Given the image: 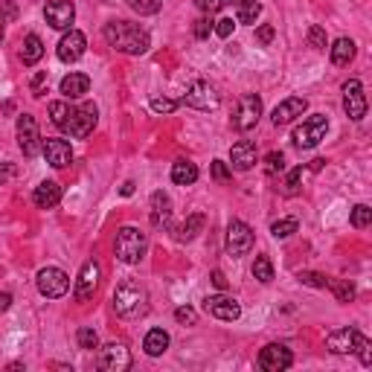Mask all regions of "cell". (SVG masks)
<instances>
[{
    "label": "cell",
    "mask_w": 372,
    "mask_h": 372,
    "mask_svg": "<svg viewBox=\"0 0 372 372\" xmlns=\"http://www.w3.org/2000/svg\"><path fill=\"white\" fill-rule=\"evenodd\" d=\"M105 41H108V47H114L117 53L143 56V53H148V47H152V35H148L140 23L111 21L105 27Z\"/></svg>",
    "instance_id": "obj_1"
},
{
    "label": "cell",
    "mask_w": 372,
    "mask_h": 372,
    "mask_svg": "<svg viewBox=\"0 0 372 372\" xmlns=\"http://www.w3.org/2000/svg\"><path fill=\"white\" fill-rule=\"evenodd\" d=\"M114 312L126 320H137L148 312V294L137 279H126L114 291Z\"/></svg>",
    "instance_id": "obj_2"
},
{
    "label": "cell",
    "mask_w": 372,
    "mask_h": 372,
    "mask_svg": "<svg viewBox=\"0 0 372 372\" xmlns=\"http://www.w3.org/2000/svg\"><path fill=\"white\" fill-rule=\"evenodd\" d=\"M146 251H148V239H146L143 230H137V227H122V230L117 233L114 253H117L119 262L137 265V262H143Z\"/></svg>",
    "instance_id": "obj_3"
},
{
    "label": "cell",
    "mask_w": 372,
    "mask_h": 372,
    "mask_svg": "<svg viewBox=\"0 0 372 372\" xmlns=\"http://www.w3.org/2000/svg\"><path fill=\"white\" fill-rule=\"evenodd\" d=\"M96 119H99L96 105L93 102H84L79 108H70V114L65 119V126H61V131L70 134V137H76V140H84L96 128Z\"/></svg>",
    "instance_id": "obj_4"
},
{
    "label": "cell",
    "mask_w": 372,
    "mask_h": 372,
    "mask_svg": "<svg viewBox=\"0 0 372 372\" xmlns=\"http://www.w3.org/2000/svg\"><path fill=\"white\" fill-rule=\"evenodd\" d=\"M326 131H329V119L326 114H312L303 126H297L294 128V146L297 148H314L326 140Z\"/></svg>",
    "instance_id": "obj_5"
},
{
    "label": "cell",
    "mask_w": 372,
    "mask_h": 372,
    "mask_svg": "<svg viewBox=\"0 0 372 372\" xmlns=\"http://www.w3.org/2000/svg\"><path fill=\"white\" fill-rule=\"evenodd\" d=\"M259 117H262V96L244 93L239 102H235V111H233V128H235V131H251V128H256Z\"/></svg>",
    "instance_id": "obj_6"
},
{
    "label": "cell",
    "mask_w": 372,
    "mask_h": 372,
    "mask_svg": "<svg viewBox=\"0 0 372 372\" xmlns=\"http://www.w3.org/2000/svg\"><path fill=\"white\" fill-rule=\"evenodd\" d=\"M35 285H38L41 297H47V300H58V297L67 294L70 277L61 268H41L38 277H35Z\"/></svg>",
    "instance_id": "obj_7"
},
{
    "label": "cell",
    "mask_w": 372,
    "mask_h": 372,
    "mask_svg": "<svg viewBox=\"0 0 372 372\" xmlns=\"http://www.w3.org/2000/svg\"><path fill=\"white\" fill-rule=\"evenodd\" d=\"M183 102L189 105V108H195V111H216L218 102H221V96H218V91L209 82L198 79V82L189 84V91H186Z\"/></svg>",
    "instance_id": "obj_8"
},
{
    "label": "cell",
    "mask_w": 372,
    "mask_h": 372,
    "mask_svg": "<svg viewBox=\"0 0 372 372\" xmlns=\"http://www.w3.org/2000/svg\"><path fill=\"white\" fill-rule=\"evenodd\" d=\"M18 146L23 157H35L41 152V134H38V122H35L32 114H21L18 117Z\"/></svg>",
    "instance_id": "obj_9"
},
{
    "label": "cell",
    "mask_w": 372,
    "mask_h": 372,
    "mask_svg": "<svg viewBox=\"0 0 372 372\" xmlns=\"http://www.w3.org/2000/svg\"><path fill=\"white\" fill-rule=\"evenodd\" d=\"M251 247H253V230L247 227L244 221L233 218L227 224V253L239 259V256L251 253Z\"/></svg>",
    "instance_id": "obj_10"
},
{
    "label": "cell",
    "mask_w": 372,
    "mask_h": 372,
    "mask_svg": "<svg viewBox=\"0 0 372 372\" xmlns=\"http://www.w3.org/2000/svg\"><path fill=\"white\" fill-rule=\"evenodd\" d=\"M99 277H102V270H99V262H96V259H88V262L82 265V270H79L76 288H73V297H76V303H88L91 297L96 294Z\"/></svg>",
    "instance_id": "obj_11"
},
{
    "label": "cell",
    "mask_w": 372,
    "mask_h": 372,
    "mask_svg": "<svg viewBox=\"0 0 372 372\" xmlns=\"http://www.w3.org/2000/svg\"><path fill=\"white\" fill-rule=\"evenodd\" d=\"M343 111L346 117L361 122L367 117V96H364V84L358 79H349L343 84Z\"/></svg>",
    "instance_id": "obj_12"
},
{
    "label": "cell",
    "mask_w": 372,
    "mask_h": 372,
    "mask_svg": "<svg viewBox=\"0 0 372 372\" xmlns=\"http://www.w3.org/2000/svg\"><path fill=\"white\" fill-rule=\"evenodd\" d=\"M204 308L207 314H213L216 320H224V323H233V320L242 317V305L235 297H227V294H213L204 300Z\"/></svg>",
    "instance_id": "obj_13"
},
{
    "label": "cell",
    "mask_w": 372,
    "mask_h": 372,
    "mask_svg": "<svg viewBox=\"0 0 372 372\" xmlns=\"http://www.w3.org/2000/svg\"><path fill=\"white\" fill-rule=\"evenodd\" d=\"M44 18L53 30H73L70 23L76 21V6H73V0H47Z\"/></svg>",
    "instance_id": "obj_14"
},
{
    "label": "cell",
    "mask_w": 372,
    "mask_h": 372,
    "mask_svg": "<svg viewBox=\"0 0 372 372\" xmlns=\"http://www.w3.org/2000/svg\"><path fill=\"white\" fill-rule=\"evenodd\" d=\"M294 364V355L288 346H282V343H268L262 352H259V367H262L265 372H282V369H288Z\"/></svg>",
    "instance_id": "obj_15"
},
{
    "label": "cell",
    "mask_w": 372,
    "mask_h": 372,
    "mask_svg": "<svg viewBox=\"0 0 372 372\" xmlns=\"http://www.w3.org/2000/svg\"><path fill=\"white\" fill-rule=\"evenodd\" d=\"M84 49H88V38H84V32L67 30L65 35H61L56 53H58V58L65 61V65H73V61H79L84 56Z\"/></svg>",
    "instance_id": "obj_16"
},
{
    "label": "cell",
    "mask_w": 372,
    "mask_h": 372,
    "mask_svg": "<svg viewBox=\"0 0 372 372\" xmlns=\"http://www.w3.org/2000/svg\"><path fill=\"white\" fill-rule=\"evenodd\" d=\"M131 367V352L126 349V343H108L99 352V369L105 372H126Z\"/></svg>",
    "instance_id": "obj_17"
},
{
    "label": "cell",
    "mask_w": 372,
    "mask_h": 372,
    "mask_svg": "<svg viewBox=\"0 0 372 372\" xmlns=\"http://www.w3.org/2000/svg\"><path fill=\"white\" fill-rule=\"evenodd\" d=\"M308 111V99L303 96H288L282 99V102L274 108V114H270V122L279 128V126H288V122H294L297 117H303Z\"/></svg>",
    "instance_id": "obj_18"
},
{
    "label": "cell",
    "mask_w": 372,
    "mask_h": 372,
    "mask_svg": "<svg viewBox=\"0 0 372 372\" xmlns=\"http://www.w3.org/2000/svg\"><path fill=\"white\" fill-rule=\"evenodd\" d=\"M361 338H364V334L358 329H338V332H332L326 338V349L334 352V355H349V352L358 349Z\"/></svg>",
    "instance_id": "obj_19"
},
{
    "label": "cell",
    "mask_w": 372,
    "mask_h": 372,
    "mask_svg": "<svg viewBox=\"0 0 372 372\" xmlns=\"http://www.w3.org/2000/svg\"><path fill=\"white\" fill-rule=\"evenodd\" d=\"M41 154L47 157V163L53 169H67L73 163V148L67 140H44Z\"/></svg>",
    "instance_id": "obj_20"
},
{
    "label": "cell",
    "mask_w": 372,
    "mask_h": 372,
    "mask_svg": "<svg viewBox=\"0 0 372 372\" xmlns=\"http://www.w3.org/2000/svg\"><path fill=\"white\" fill-rule=\"evenodd\" d=\"M256 146L251 140H239L233 148H230V166L235 172H251L256 166Z\"/></svg>",
    "instance_id": "obj_21"
},
{
    "label": "cell",
    "mask_w": 372,
    "mask_h": 372,
    "mask_svg": "<svg viewBox=\"0 0 372 372\" xmlns=\"http://www.w3.org/2000/svg\"><path fill=\"white\" fill-rule=\"evenodd\" d=\"M148 218H152V227H157V230L172 227V201L166 192L152 195V213H148Z\"/></svg>",
    "instance_id": "obj_22"
},
{
    "label": "cell",
    "mask_w": 372,
    "mask_h": 372,
    "mask_svg": "<svg viewBox=\"0 0 372 372\" xmlns=\"http://www.w3.org/2000/svg\"><path fill=\"white\" fill-rule=\"evenodd\" d=\"M32 201H35V207H41V209L58 207V201H61V183L58 181H41L38 186H35V192H32Z\"/></svg>",
    "instance_id": "obj_23"
},
{
    "label": "cell",
    "mask_w": 372,
    "mask_h": 372,
    "mask_svg": "<svg viewBox=\"0 0 372 372\" xmlns=\"http://www.w3.org/2000/svg\"><path fill=\"white\" fill-rule=\"evenodd\" d=\"M91 91V76H84V73H70V76L61 79V93L67 99H79Z\"/></svg>",
    "instance_id": "obj_24"
},
{
    "label": "cell",
    "mask_w": 372,
    "mask_h": 372,
    "mask_svg": "<svg viewBox=\"0 0 372 372\" xmlns=\"http://www.w3.org/2000/svg\"><path fill=\"white\" fill-rule=\"evenodd\" d=\"M143 349H146L148 358H160L169 349V332L166 329H152L143 340Z\"/></svg>",
    "instance_id": "obj_25"
},
{
    "label": "cell",
    "mask_w": 372,
    "mask_h": 372,
    "mask_svg": "<svg viewBox=\"0 0 372 372\" xmlns=\"http://www.w3.org/2000/svg\"><path fill=\"white\" fill-rule=\"evenodd\" d=\"M41 56H44V41L35 32H30L27 38H23V47H21V61L27 67H32V65H38L41 61Z\"/></svg>",
    "instance_id": "obj_26"
},
{
    "label": "cell",
    "mask_w": 372,
    "mask_h": 372,
    "mask_svg": "<svg viewBox=\"0 0 372 372\" xmlns=\"http://www.w3.org/2000/svg\"><path fill=\"white\" fill-rule=\"evenodd\" d=\"M329 53H332V65H338V67H346L349 61L355 58V41L352 38H338L332 47H329Z\"/></svg>",
    "instance_id": "obj_27"
},
{
    "label": "cell",
    "mask_w": 372,
    "mask_h": 372,
    "mask_svg": "<svg viewBox=\"0 0 372 372\" xmlns=\"http://www.w3.org/2000/svg\"><path fill=\"white\" fill-rule=\"evenodd\" d=\"M227 3H233V9H235V21H239V23H256L259 12H262L259 0H227Z\"/></svg>",
    "instance_id": "obj_28"
},
{
    "label": "cell",
    "mask_w": 372,
    "mask_h": 372,
    "mask_svg": "<svg viewBox=\"0 0 372 372\" xmlns=\"http://www.w3.org/2000/svg\"><path fill=\"white\" fill-rule=\"evenodd\" d=\"M204 224H207V218H204L201 213H195V216L186 218L181 227H175V239H178V242H192L195 235L204 230Z\"/></svg>",
    "instance_id": "obj_29"
},
{
    "label": "cell",
    "mask_w": 372,
    "mask_h": 372,
    "mask_svg": "<svg viewBox=\"0 0 372 372\" xmlns=\"http://www.w3.org/2000/svg\"><path fill=\"white\" fill-rule=\"evenodd\" d=\"M172 181L178 186H192L198 181V166L192 160H178V163L172 166Z\"/></svg>",
    "instance_id": "obj_30"
},
{
    "label": "cell",
    "mask_w": 372,
    "mask_h": 372,
    "mask_svg": "<svg viewBox=\"0 0 372 372\" xmlns=\"http://www.w3.org/2000/svg\"><path fill=\"white\" fill-rule=\"evenodd\" d=\"M297 230H300V221L297 218H279L270 224V235H274V239H288Z\"/></svg>",
    "instance_id": "obj_31"
},
{
    "label": "cell",
    "mask_w": 372,
    "mask_h": 372,
    "mask_svg": "<svg viewBox=\"0 0 372 372\" xmlns=\"http://www.w3.org/2000/svg\"><path fill=\"white\" fill-rule=\"evenodd\" d=\"M253 277L259 282H274V265H270V259L262 253V256H256V262H253Z\"/></svg>",
    "instance_id": "obj_32"
},
{
    "label": "cell",
    "mask_w": 372,
    "mask_h": 372,
    "mask_svg": "<svg viewBox=\"0 0 372 372\" xmlns=\"http://www.w3.org/2000/svg\"><path fill=\"white\" fill-rule=\"evenodd\" d=\"M329 288L334 291V297H338V303H352L355 300V285L349 279H338V282L329 279Z\"/></svg>",
    "instance_id": "obj_33"
},
{
    "label": "cell",
    "mask_w": 372,
    "mask_h": 372,
    "mask_svg": "<svg viewBox=\"0 0 372 372\" xmlns=\"http://www.w3.org/2000/svg\"><path fill=\"white\" fill-rule=\"evenodd\" d=\"M349 221H352V227H355V230H367V227L372 224V209H369L367 204H358V207L352 209Z\"/></svg>",
    "instance_id": "obj_34"
},
{
    "label": "cell",
    "mask_w": 372,
    "mask_h": 372,
    "mask_svg": "<svg viewBox=\"0 0 372 372\" xmlns=\"http://www.w3.org/2000/svg\"><path fill=\"white\" fill-rule=\"evenodd\" d=\"M300 181H303V166H297V169H291V172H288V178H285L282 192L288 195V198L300 195Z\"/></svg>",
    "instance_id": "obj_35"
},
{
    "label": "cell",
    "mask_w": 372,
    "mask_h": 372,
    "mask_svg": "<svg viewBox=\"0 0 372 372\" xmlns=\"http://www.w3.org/2000/svg\"><path fill=\"white\" fill-rule=\"evenodd\" d=\"M70 108H73V105H67L65 99H58V102H49V117H53V126H56V128L65 126V119H67V114H70Z\"/></svg>",
    "instance_id": "obj_36"
},
{
    "label": "cell",
    "mask_w": 372,
    "mask_h": 372,
    "mask_svg": "<svg viewBox=\"0 0 372 372\" xmlns=\"http://www.w3.org/2000/svg\"><path fill=\"white\" fill-rule=\"evenodd\" d=\"M126 3L137 12V15H154L163 6V0H126Z\"/></svg>",
    "instance_id": "obj_37"
},
{
    "label": "cell",
    "mask_w": 372,
    "mask_h": 372,
    "mask_svg": "<svg viewBox=\"0 0 372 372\" xmlns=\"http://www.w3.org/2000/svg\"><path fill=\"white\" fill-rule=\"evenodd\" d=\"M297 279H300L303 285H312V288H329V277L317 274V270H300Z\"/></svg>",
    "instance_id": "obj_38"
},
{
    "label": "cell",
    "mask_w": 372,
    "mask_h": 372,
    "mask_svg": "<svg viewBox=\"0 0 372 372\" xmlns=\"http://www.w3.org/2000/svg\"><path fill=\"white\" fill-rule=\"evenodd\" d=\"M76 340H79V349H96V346H99V334L91 326H82L79 334H76Z\"/></svg>",
    "instance_id": "obj_39"
},
{
    "label": "cell",
    "mask_w": 372,
    "mask_h": 372,
    "mask_svg": "<svg viewBox=\"0 0 372 372\" xmlns=\"http://www.w3.org/2000/svg\"><path fill=\"white\" fill-rule=\"evenodd\" d=\"M282 169H285V154H282V152H270V154L265 157V172H268L270 178H274V175H279Z\"/></svg>",
    "instance_id": "obj_40"
},
{
    "label": "cell",
    "mask_w": 372,
    "mask_h": 372,
    "mask_svg": "<svg viewBox=\"0 0 372 372\" xmlns=\"http://www.w3.org/2000/svg\"><path fill=\"white\" fill-rule=\"evenodd\" d=\"M308 44H312L314 49H326V44H329L326 30H323V27H317V23H314V27L308 30Z\"/></svg>",
    "instance_id": "obj_41"
},
{
    "label": "cell",
    "mask_w": 372,
    "mask_h": 372,
    "mask_svg": "<svg viewBox=\"0 0 372 372\" xmlns=\"http://www.w3.org/2000/svg\"><path fill=\"white\" fill-rule=\"evenodd\" d=\"M213 27H216V23L209 21V15L198 18V21H195V38H198V41H207V38H209V32H213Z\"/></svg>",
    "instance_id": "obj_42"
},
{
    "label": "cell",
    "mask_w": 372,
    "mask_h": 372,
    "mask_svg": "<svg viewBox=\"0 0 372 372\" xmlns=\"http://www.w3.org/2000/svg\"><path fill=\"white\" fill-rule=\"evenodd\" d=\"M148 105H152V111H154V114H172V111H175L178 108V102H175V99H160V96H154L152 99V102H148Z\"/></svg>",
    "instance_id": "obj_43"
},
{
    "label": "cell",
    "mask_w": 372,
    "mask_h": 372,
    "mask_svg": "<svg viewBox=\"0 0 372 372\" xmlns=\"http://www.w3.org/2000/svg\"><path fill=\"white\" fill-rule=\"evenodd\" d=\"M227 0H195V6L198 12H204V15H216V12L224 9Z\"/></svg>",
    "instance_id": "obj_44"
},
{
    "label": "cell",
    "mask_w": 372,
    "mask_h": 372,
    "mask_svg": "<svg viewBox=\"0 0 372 372\" xmlns=\"http://www.w3.org/2000/svg\"><path fill=\"white\" fill-rule=\"evenodd\" d=\"M358 358H361V364L364 367H372V343H369V338H367V334H364V338H361V343H358Z\"/></svg>",
    "instance_id": "obj_45"
},
{
    "label": "cell",
    "mask_w": 372,
    "mask_h": 372,
    "mask_svg": "<svg viewBox=\"0 0 372 372\" xmlns=\"http://www.w3.org/2000/svg\"><path fill=\"white\" fill-rule=\"evenodd\" d=\"M213 178H216L218 183H227V181L233 178V172L227 169L224 160H213Z\"/></svg>",
    "instance_id": "obj_46"
},
{
    "label": "cell",
    "mask_w": 372,
    "mask_h": 372,
    "mask_svg": "<svg viewBox=\"0 0 372 372\" xmlns=\"http://www.w3.org/2000/svg\"><path fill=\"white\" fill-rule=\"evenodd\" d=\"M233 30H235L233 18H221V21H216V27H213V32L218 35V38H230Z\"/></svg>",
    "instance_id": "obj_47"
},
{
    "label": "cell",
    "mask_w": 372,
    "mask_h": 372,
    "mask_svg": "<svg viewBox=\"0 0 372 372\" xmlns=\"http://www.w3.org/2000/svg\"><path fill=\"white\" fill-rule=\"evenodd\" d=\"M175 320L178 323H195L198 320V314H195V308H189V305H181V308H175Z\"/></svg>",
    "instance_id": "obj_48"
},
{
    "label": "cell",
    "mask_w": 372,
    "mask_h": 372,
    "mask_svg": "<svg viewBox=\"0 0 372 372\" xmlns=\"http://www.w3.org/2000/svg\"><path fill=\"white\" fill-rule=\"evenodd\" d=\"M274 35H277V30H274V27H270V23H262V27H259V30H256V41L268 47L270 41H274Z\"/></svg>",
    "instance_id": "obj_49"
},
{
    "label": "cell",
    "mask_w": 372,
    "mask_h": 372,
    "mask_svg": "<svg viewBox=\"0 0 372 372\" xmlns=\"http://www.w3.org/2000/svg\"><path fill=\"white\" fill-rule=\"evenodd\" d=\"M44 84H47V73H38L32 82H30V88H32V96H44Z\"/></svg>",
    "instance_id": "obj_50"
},
{
    "label": "cell",
    "mask_w": 372,
    "mask_h": 372,
    "mask_svg": "<svg viewBox=\"0 0 372 372\" xmlns=\"http://www.w3.org/2000/svg\"><path fill=\"white\" fill-rule=\"evenodd\" d=\"M18 15V9H15V3H12V0H6L3 3V9H0V23H9L12 18Z\"/></svg>",
    "instance_id": "obj_51"
},
{
    "label": "cell",
    "mask_w": 372,
    "mask_h": 372,
    "mask_svg": "<svg viewBox=\"0 0 372 372\" xmlns=\"http://www.w3.org/2000/svg\"><path fill=\"white\" fill-rule=\"evenodd\" d=\"M213 285H216L218 291L227 288V279H224V274H221V270H213Z\"/></svg>",
    "instance_id": "obj_52"
},
{
    "label": "cell",
    "mask_w": 372,
    "mask_h": 372,
    "mask_svg": "<svg viewBox=\"0 0 372 372\" xmlns=\"http://www.w3.org/2000/svg\"><path fill=\"white\" fill-rule=\"evenodd\" d=\"M9 305H12V294H9V291H3V294H0V312H6Z\"/></svg>",
    "instance_id": "obj_53"
},
{
    "label": "cell",
    "mask_w": 372,
    "mask_h": 372,
    "mask_svg": "<svg viewBox=\"0 0 372 372\" xmlns=\"http://www.w3.org/2000/svg\"><path fill=\"white\" fill-rule=\"evenodd\" d=\"M119 192L126 195V198H128V195H134V181H126V183H122V189H119Z\"/></svg>",
    "instance_id": "obj_54"
},
{
    "label": "cell",
    "mask_w": 372,
    "mask_h": 372,
    "mask_svg": "<svg viewBox=\"0 0 372 372\" xmlns=\"http://www.w3.org/2000/svg\"><path fill=\"white\" fill-rule=\"evenodd\" d=\"M323 166H326V160H323V157H317V160H312V166H308V169H312V172H320Z\"/></svg>",
    "instance_id": "obj_55"
},
{
    "label": "cell",
    "mask_w": 372,
    "mask_h": 372,
    "mask_svg": "<svg viewBox=\"0 0 372 372\" xmlns=\"http://www.w3.org/2000/svg\"><path fill=\"white\" fill-rule=\"evenodd\" d=\"M12 172H15V169H12V166H9V163H6V166H3V169H0V183H3V181H6V178H12Z\"/></svg>",
    "instance_id": "obj_56"
},
{
    "label": "cell",
    "mask_w": 372,
    "mask_h": 372,
    "mask_svg": "<svg viewBox=\"0 0 372 372\" xmlns=\"http://www.w3.org/2000/svg\"><path fill=\"white\" fill-rule=\"evenodd\" d=\"M0 41H3V23H0Z\"/></svg>",
    "instance_id": "obj_57"
}]
</instances>
